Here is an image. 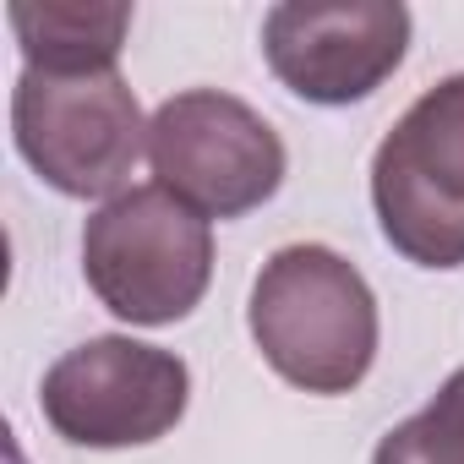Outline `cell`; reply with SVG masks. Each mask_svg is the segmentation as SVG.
Returning a JSON list of instances; mask_svg holds the SVG:
<instances>
[{"label": "cell", "instance_id": "5", "mask_svg": "<svg viewBox=\"0 0 464 464\" xmlns=\"http://www.w3.org/2000/svg\"><path fill=\"white\" fill-rule=\"evenodd\" d=\"M148 164L169 197L202 218H241L285 186L279 131L236 93L186 88L148 121Z\"/></svg>", "mask_w": 464, "mask_h": 464}, {"label": "cell", "instance_id": "6", "mask_svg": "<svg viewBox=\"0 0 464 464\" xmlns=\"http://www.w3.org/2000/svg\"><path fill=\"white\" fill-rule=\"evenodd\" d=\"M191 404V372L175 350L99 334L66 350L39 388V410L55 437L77 448H148L180 426Z\"/></svg>", "mask_w": 464, "mask_h": 464}, {"label": "cell", "instance_id": "4", "mask_svg": "<svg viewBox=\"0 0 464 464\" xmlns=\"http://www.w3.org/2000/svg\"><path fill=\"white\" fill-rule=\"evenodd\" d=\"M12 137L44 186L61 197H121L131 164L148 153V121L121 72L44 77L28 72L12 88Z\"/></svg>", "mask_w": 464, "mask_h": 464}, {"label": "cell", "instance_id": "8", "mask_svg": "<svg viewBox=\"0 0 464 464\" xmlns=\"http://www.w3.org/2000/svg\"><path fill=\"white\" fill-rule=\"evenodd\" d=\"M6 17L28 72H44V77L115 72L131 28L126 0H12Z\"/></svg>", "mask_w": 464, "mask_h": 464}, {"label": "cell", "instance_id": "9", "mask_svg": "<svg viewBox=\"0 0 464 464\" xmlns=\"http://www.w3.org/2000/svg\"><path fill=\"white\" fill-rule=\"evenodd\" d=\"M372 464H464V366L431 393L426 410L382 431Z\"/></svg>", "mask_w": 464, "mask_h": 464}, {"label": "cell", "instance_id": "1", "mask_svg": "<svg viewBox=\"0 0 464 464\" xmlns=\"http://www.w3.org/2000/svg\"><path fill=\"white\" fill-rule=\"evenodd\" d=\"M246 328L263 361L290 388L323 393V399L361 388L382 339L372 285L350 257L317 241L279 246L263 263L252 285Z\"/></svg>", "mask_w": 464, "mask_h": 464}, {"label": "cell", "instance_id": "7", "mask_svg": "<svg viewBox=\"0 0 464 464\" xmlns=\"http://www.w3.org/2000/svg\"><path fill=\"white\" fill-rule=\"evenodd\" d=\"M410 50V12L399 0H285L263 17L268 72L306 104L372 99Z\"/></svg>", "mask_w": 464, "mask_h": 464}, {"label": "cell", "instance_id": "3", "mask_svg": "<svg viewBox=\"0 0 464 464\" xmlns=\"http://www.w3.org/2000/svg\"><path fill=\"white\" fill-rule=\"evenodd\" d=\"M382 241L415 268H464V72L426 88L372 153Z\"/></svg>", "mask_w": 464, "mask_h": 464}, {"label": "cell", "instance_id": "2", "mask_svg": "<svg viewBox=\"0 0 464 464\" xmlns=\"http://www.w3.org/2000/svg\"><path fill=\"white\" fill-rule=\"evenodd\" d=\"M82 279L131 328H164L202 306L213 279V229L180 197L126 186L82 229Z\"/></svg>", "mask_w": 464, "mask_h": 464}]
</instances>
